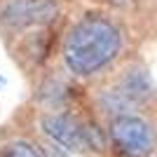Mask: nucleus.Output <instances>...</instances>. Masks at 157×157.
Instances as JSON below:
<instances>
[{
	"label": "nucleus",
	"instance_id": "1",
	"mask_svg": "<svg viewBox=\"0 0 157 157\" xmlns=\"http://www.w3.org/2000/svg\"><path fill=\"white\" fill-rule=\"evenodd\" d=\"M122 33L113 21L89 14L80 19L63 42V61L75 75H94L117 59Z\"/></svg>",
	"mask_w": 157,
	"mask_h": 157
},
{
	"label": "nucleus",
	"instance_id": "2",
	"mask_svg": "<svg viewBox=\"0 0 157 157\" xmlns=\"http://www.w3.org/2000/svg\"><path fill=\"white\" fill-rule=\"evenodd\" d=\"M42 129L54 143L73 152L85 150H103V134L96 129V124L82 122L68 113H49L42 117Z\"/></svg>",
	"mask_w": 157,
	"mask_h": 157
},
{
	"label": "nucleus",
	"instance_id": "3",
	"mask_svg": "<svg viewBox=\"0 0 157 157\" xmlns=\"http://www.w3.org/2000/svg\"><path fill=\"white\" fill-rule=\"evenodd\" d=\"M110 141L122 157H148L155 150V131L138 115L113 117Z\"/></svg>",
	"mask_w": 157,
	"mask_h": 157
},
{
	"label": "nucleus",
	"instance_id": "4",
	"mask_svg": "<svg viewBox=\"0 0 157 157\" xmlns=\"http://www.w3.org/2000/svg\"><path fill=\"white\" fill-rule=\"evenodd\" d=\"M59 17L56 0H2L0 5V24L12 31L47 26Z\"/></svg>",
	"mask_w": 157,
	"mask_h": 157
},
{
	"label": "nucleus",
	"instance_id": "5",
	"mask_svg": "<svg viewBox=\"0 0 157 157\" xmlns=\"http://www.w3.org/2000/svg\"><path fill=\"white\" fill-rule=\"evenodd\" d=\"M150 94H152L150 75L143 68H131V71L124 73V78L120 80V85L115 89H108L101 96V105H103V110L115 113V117L117 115H129L127 110L143 103Z\"/></svg>",
	"mask_w": 157,
	"mask_h": 157
},
{
	"label": "nucleus",
	"instance_id": "6",
	"mask_svg": "<svg viewBox=\"0 0 157 157\" xmlns=\"http://www.w3.org/2000/svg\"><path fill=\"white\" fill-rule=\"evenodd\" d=\"M0 157H45L35 145L26 143V141H12L7 143L0 152Z\"/></svg>",
	"mask_w": 157,
	"mask_h": 157
},
{
	"label": "nucleus",
	"instance_id": "7",
	"mask_svg": "<svg viewBox=\"0 0 157 157\" xmlns=\"http://www.w3.org/2000/svg\"><path fill=\"white\" fill-rule=\"evenodd\" d=\"M113 2H117V5H124V2H129V0H113Z\"/></svg>",
	"mask_w": 157,
	"mask_h": 157
},
{
	"label": "nucleus",
	"instance_id": "8",
	"mask_svg": "<svg viewBox=\"0 0 157 157\" xmlns=\"http://www.w3.org/2000/svg\"><path fill=\"white\" fill-rule=\"evenodd\" d=\"M2 87H5V78H2V75H0V89H2Z\"/></svg>",
	"mask_w": 157,
	"mask_h": 157
}]
</instances>
